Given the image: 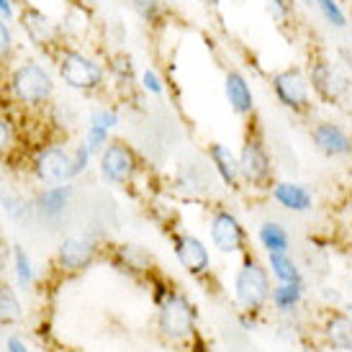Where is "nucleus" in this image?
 Returning a JSON list of instances; mask_svg holds the SVG:
<instances>
[{"label":"nucleus","mask_w":352,"mask_h":352,"mask_svg":"<svg viewBox=\"0 0 352 352\" xmlns=\"http://www.w3.org/2000/svg\"><path fill=\"white\" fill-rule=\"evenodd\" d=\"M309 85H311L314 96L324 103H340V100L350 93V85H352V78L350 72L340 65V62H332V59L327 57H316L309 65Z\"/></svg>","instance_id":"f257e3e1"},{"label":"nucleus","mask_w":352,"mask_h":352,"mask_svg":"<svg viewBox=\"0 0 352 352\" xmlns=\"http://www.w3.org/2000/svg\"><path fill=\"white\" fill-rule=\"evenodd\" d=\"M234 288H236V301L242 303L247 311H260L265 303H267V298H270L267 270L254 257H247L245 265L236 273Z\"/></svg>","instance_id":"f03ea898"},{"label":"nucleus","mask_w":352,"mask_h":352,"mask_svg":"<svg viewBox=\"0 0 352 352\" xmlns=\"http://www.w3.org/2000/svg\"><path fill=\"white\" fill-rule=\"evenodd\" d=\"M273 93L294 113H306L311 108V85H309V75L301 67H285L273 75Z\"/></svg>","instance_id":"7ed1b4c3"},{"label":"nucleus","mask_w":352,"mask_h":352,"mask_svg":"<svg viewBox=\"0 0 352 352\" xmlns=\"http://www.w3.org/2000/svg\"><path fill=\"white\" fill-rule=\"evenodd\" d=\"M196 324V309L188 301L186 296L167 291L160 303V329L170 337V340H183L193 332Z\"/></svg>","instance_id":"20e7f679"},{"label":"nucleus","mask_w":352,"mask_h":352,"mask_svg":"<svg viewBox=\"0 0 352 352\" xmlns=\"http://www.w3.org/2000/svg\"><path fill=\"white\" fill-rule=\"evenodd\" d=\"M59 75L75 90H96L103 82V67L82 52L65 50L59 57Z\"/></svg>","instance_id":"39448f33"},{"label":"nucleus","mask_w":352,"mask_h":352,"mask_svg":"<svg viewBox=\"0 0 352 352\" xmlns=\"http://www.w3.org/2000/svg\"><path fill=\"white\" fill-rule=\"evenodd\" d=\"M239 173L254 188L270 186L273 162H270V155H267V149H265L260 137H247L242 155H239Z\"/></svg>","instance_id":"423d86ee"},{"label":"nucleus","mask_w":352,"mask_h":352,"mask_svg":"<svg viewBox=\"0 0 352 352\" xmlns=\"http://www.w3.org/2000/svg\"><path fill=\"white\" fill-rule=\"evenodd\" d=\"M54 90L50 72L39 65H23L13 72V93L23 103H41L47 100Z\"/></svg>","instance_id":"0eeeda50"},{"label":"nucleus","mask_w":352,"mask_h":352,"mask_svg":"<svg viewBox=\"0 0 352 352\" xmlns=\"http://www.w3.org/2000/svg\"><path fill=\"white\" fill-rule=\"evenodd\" d=\"M34 173L41 183L47 186H59L67 183L69 177H75V157L62 147H47L41 149L39 157L34 160Z\"/></svg>","instance_id":"6e6552de"},{"label":"nucleus","mask_w":352,"mask_h":352,"mask_svg":"<svg viewBox=\"0 0 352 352\" xmlns=\"http://www.w3.org/2000/svg\"><path fill=\"white\" fill-rule=\"evenodd\" d=\"M137 155L131 152V147L121 144V142H111L100 152V173L106 180L116 183V186H126L137 173Z\"/></svg>","instance_id":"1a4fd4ad"},{"label":"nucleus","mask_w":352,"mask_h":352,"mask_svg":"<svg viewBox=\"0 0 352 352\" xmlns=\"http://www.w3.org/2000/svg\"><path fill=\"white\" fill-rule=\"evenodd\" d=\"M211 242L221 252H242L245 250V229L236 221L234 214L219 211L211 219Z\"/></svg>","instance_id":"9d476101"},{"label":"nucleus","mask_w":352,"mask_h":352,"mask_svg":"<svg viewBox=\"0 0 352 352\" xmlns=\"http://www.w3.org/2000/svg\"><path fill=\"white\" fill-rule=\"evenodd\" d=\"M311 139L324 157H347L352 152V137L340 124H332V121L316 124L311 129Z\"/></svg>","instance_id":"9b49d317"},{"label":"nucleus","mask_w":352,"mask_h":352,"mask_svg":"<svg viewBox=\"0 0 352 352\" xmlns=\"http://www.w3.org/2000/svg\"><path fill=\"white\" fill-rule=\"evenodd\" d=\"M175 254L177 260H180V265L186 267L190 275H204L208 267H211V257H208V250L204 247V242L201 239H196V236H180L175 242Z\"/></svg>","instance_id":"f8f14e48"},{"label":"nucleus","mask_w":352,"mask_h":352,"mask_svg":"<svg viewBox=\"0 0 352 352\" xmlns=\"http://www.w3.org/2000/svg\"><path fill=\"white\" fill-rule=\"evenodd\" d=\"M224 93H226V100H229V106L234 108V113L239 116H250L254 111V96H252V88H250V82L242 72H226L224 78Z\"/></svg>","instance_id":"ddd939ff"},{"label":"nucleus","mask_w":352,"mask_h":352,"mask_svg":"<svg viewBox=\"0 0 352 352\" xmlns=\"http://www.w3.org/2000/svg\"><path fill=\"white\" fill-rule=\"evenodd\" d=\"M96 257V245L85 236H69L59 245V263L67 270H82L85 265L93 263Z\"/></svg>","instance_id":"4468645a"},{"label":"nucleus","mask_w":352,"mask_h":352,"mask_svg":"<svg viewBox=\"0 0 352 352\" xmlns=\"http://www.w3.org/2000/svg\"><path fill=\"white\" fill-rule=\"evenodd\" d=\"M118 124L116 111H108V108H100L90 116V126L88 134H85V147H88L90 155H100L103 147L108 144V131Z\"/></svg>","instance_id":"2eb2a0df"},{"label":"nucleus","mask_w":352,"mask_h":352,"mask_svg":"<svg viewBox=\"0 0 352 352\" xmlns=\"http://www.w3.org/2000/svg\"><path fill=\"white\" fill-rule=\"evenodd\" d=\"M273 198L283 208L296 211V214H303V211L311 208V193L303 186H298V183H275Z\"/></svg>","instance_id":"dca6fc26"},{"label":"nucleus","mask_w":352,"mask_h":352,"mask_svg":"<svg viewBox=\"0 0 352 352\" xmlns=\"http://www.w3.org/2000/svg\"><path fill=\"white\" fill-rule=\"evenodd\" d=\"M324 337L334 350L352 352V316L347 314H332L324 324Z\"/></svg>","instance_id":"f3484780"},{"label":"nucleus","mask_w":352,"mask_h":352,"mask_svg":"<svg viewBox=\"0 0 352 352\" xmlns=\"http://www.w3.org/2000/svg\"><path fill=\"white\" fill-rule=\"evenodd\" d=\"M208 155H211V162H214L219 177L224 180L226 186L236 188V183H239L242 173H239V160L232 155V149L224 147V144H211Z\"/></svg>","instance_id":"a211bd4d"},{"label":"nucleus","mask_w":352,"mask_h":352,"mask_svg":"<svg viewBox=\"0 0 352 352\" xmlns=\"http://www.w3.org/2000/svg\"><path fill=\"white\" fill-rule=\"evenodd\" d=\"M23 26H26L29 36L36 41V44L52 41V36H54V29H52L50 19H47V16H44L41 10H36V8L23 10Z\"/></svg>","instance_id":"6ab92c4d"},{"label":"nucleus","mask_w":352,"mask_h":352,"mask_svg":"<svg viewBox=\"0 0 352 352\" xmlns=\"http://www.w3.org/2000/svg\"><path fill=\"white\" fill-rule=\"evenodd\" d=\"M69 193H72L69 186H54V188H50V190H44L39 196V211L44 216H50V219L59 216L65 211V206H67Z\"/></svg>","instance_id":"aec40b11"},{"label":"nucleus","mask_w":352,"mask_h":352,"mask_svg":"<svg viewBox=\"0 0 352 352\" xmlns=\"http://www.w3.org/2000/svg\"><path fill=\"white\" fill-rule=\"evenodd\" d=\"M270 273L280 280V283H301V270L296 267L288 252H270Z\"/></svg>","instance_id":"412c9836"},{"label":"nucleus","mask_w":352,"mask_h":352,"mask_svg":"<svg viewBox=\"0 0 352 352\" xmlns=\"http://www.w3.org/2000/svg\"><path fill=\"white\" fill-rule=\"evenodd\" d=\"M260 242L263 247L270 252H288V245H291V239H288V232H285L280 224H275V221H265L260 226Z\"/></svg>","instance_id":"4be33fe9"},{"label":"nucleus","mask_w":352,"mask_h":352,"mask_svg":"<svg viewBox=\"0 0 352 352\" xmlns=\"http://www.w3.org/2000/svg\"><path fill=\"white\" fill-rule=\"evenodd\" d=\"M301 296H303V283H280L270 294V298H273V303L280 311H291V309L298 306Z\"/></svg>","instance_id":"5701e85b"},{"label":"nucleus","mask_w":352,"mask_h":352,"mask_svg":"<svg viewBox=\"0 0 352 352\" xmlns=\"http://www.w3.org/2000/svg\"><path fill=\"white\" fill-rule=\"evenodd\" d=\"M314 8L324 16V21L334 29H347V16L337 0H314Z\"/></svg>","instance_id":"b1692460"},{"label":"nucleus","mask_w":352,"mask_h":352,"mask_svg":"<svg viewBox=\"0 0 352 352\" xmlns=\"http://www.w3.org/2000/svg\"><path fill=\"white\" fill-rule=\"evenodd\" d=\"M21 319V303L8 285H0V322L10 324Z\"/></svg>","instance_id":"393cba45"},{"label":"nucleus","mask_w":352,"mask_h":352,"mask_svg":"<svg viewBox=\"0 0 352 352\" xmlns=\"http://www.w3.org/2000/svg\"><path fill=\"white\" fill-rule=\"evenodd\" d=\"M13 257H16V275H19V283L23 285V288H29L31 280H34V273H31L29 257H26V252H23L21 247H16Z\"/></svg>","instance_id":"a878e982"},{"label":"nucleus","mask_w":352,"mask_h":352,"mask_svg":"<svg viewBox=\"0 0 352 352\" xmlns=\"http://www.w3.org/2000/svg\"><path fill=\"white\" fill-rule=\"evenodd\" d=\"M131 8L137 10L139 19L144 21H155L162 10V3L160 0H131Z\"/></svg>","instance_id":"bb28decb"},{"label":"nucleus","mask_w":352,"mask_h":352,"mask_svg":"<svg viewBox=\"0 0 352 352\" xmlns=\"http://www.w3.org/2000/svg\"><path fill=\"white\" fill-rule=\"evenodd\" d=\"M267 10H270V19L283 26L288 23V16H291V0H267Z\"/></svg>","instance_id":"cd10ccee"},{"label":"nucleus","mask_w":352,"mask_h":352,"mask_svg":"<svg viewBox=\"0 0 352 352\" xmlns=\"http://www.w3.org/2000/svg\"><path fill=\"white\" fill-rule=\"evenodd\" d=\"M142 88L147 90V93H152V96H162V80H160V75H157L155 69H144L142 72Z\"/></svg>","instance_id":"c85d7f7f"},{"label":"nucleus","mask_w":352,"mask_h":352,"mask_svg":"<svg viewBox=\"0 0 352 352\" xmlns=\"http://www.w3.org/2000/svg\"><path fill=\"white\" fill-rule=\"evenodd\" d=\"M10 47H13V36H10L8 26L0 21V59H6L10 54Z\"/></svg>","instance_id":"c756f323"},{"label":"nucleus","mask_w":352,"mask_h":352,"mask_svg":"<svg viewBox=\"0 0 352 352\" xmlns=\"http://www.w3.org/2000/svg\"><path fill=\"white\" fill-rule=\"evenodd\" d=\"M90 152H88V147H85V144H82V147L78 149V155H75V175H80V173H82V170H85V167H88V162H90Z\"/></svg>","instance_id":"7c9ffc66"},{"label":"nucleus","mask_w":352,"mask_h":352,"mask_svg":"<svg viewBox=\"0 0 352 352\" xmlns=\"http://www.w3.org/2000/svg\"><path fill=\"white\" fill-rule=\"evenodd\" d=\"M8 142H10V126H8V121L0 116V155L6 152Z\"/></svg>","instance_id":"2f4dec72"},{"label":"nucleus","mask_w":352,"mask_h":352,"mask_svg":"<svg viewBox=\"0 0 352 352\" xmlns=\"http://www.w3.org/2000/svg\"><path fill=\"white\" fill-rule=\"evenodd\" d=\"M8 352H29V347L21 342L19 337H10V340H8Z\"/></svg>","instance_id":"473e14b6"},{"label":"nucleus","mask_w":352,"mask_h":352,"mask_svg":"<svg viewBox=\"0 0 352 352\" xmlns=\"http://www.w3.org/2000/svg\"><path fill=\"white\" fill-rule=\"evenodd\" d=\"M0 16H3V19H10V16H13L10 0H0Z\"/></svg>","instance_id":"72a5a7b5"},{"label":"nucleus","mask_w":352,"mask_h":352,"mask_svg":"<svg viewBox=\"0 0 352 352\" xmlns=\"http://www.w3.org/2000/svg\"><path fill=\"white\" fill-rule=\"evenodd\" d=\"M3 263H6V257H3V247H0V270H3Z\"/></svg>","instance_id":"f704fd0d"},{"label":"nucleus","mask_w":352,"mask_h":352,"mask_svg":"<svg viewBox=\"0 0 352 352\" xmlns=\"http://www.w3.org/2000/svg\"><path fill=\"white\" fill-rule=\"evenodd\" d=\"M303 6H309V8H314V0H301Z\"/></svg>","instance_id":"c9c22d12"},{"label":"nucleus","mask_w":352,"mask_h":352,"mask_svg":"<svg viewBox=\"0 0 352 352\" xmlns=\"http://www.w3.org/2000/svg\"><path fill=\"white\" fill-rule=\"evenodd\" d=\"M204 3H208V0H204Z\"/></svg>","instance_id":"e433bc0d"}]
</instances>
